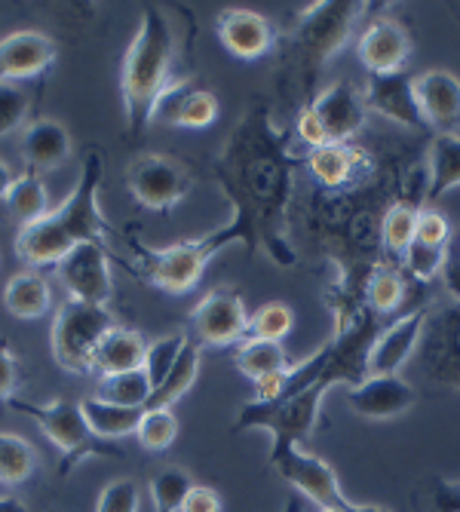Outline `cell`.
<instances>
[{
  "label": "cell",
  "mask_w": 460,
  "mask_h": 512,
  "mask_svg": "<svg viewBox=\"0 0 460 512\" xmlns=\"http://www.w3.org/2000/svg\"><path fill=\"white\" fill-rule=\"evenodd\" d=\"M301 160L292 154V132L276 129L264 102H255L212 163L221 194L234 206L230 227L249 255L264 252L273 264L295 267L298 252L289 243V209L295 197V172Z\"/></svg>",
  "instance_id": "1"
},
{
  "label": "cell",
  "mask_w": 460,
  "mask_h": 512,
  "mask_svg": "<svg viewBox=\"0 0 460 512\" xmlns=\"http://www.w3.org/2000/svg\"><path fill=\"white\" fill-rule=\"evenodd\" d=\"M102 178H105V160L99 151H89V157L80 166L74 191L65 197L62 206L50 209L40 221L19 227L16 234V255L34 270L56 267L68 252H74L83 243H102L108 246L111 227L102 215Z\"/></svg>",
  "instance_id": "2"
},
{
  "label": "cell",
  "mask_w": 460,
  "mask_h": 512,
  "mask_svg": "<svg viewBox=\"0 0 460 512\" xmlns=\"http://www.w3.org/2000/svg\"><path fill=\"white\" fill-rule=\"evenodd\" d=\"M175 34L169 19L157 7H145L126 56L120 65V99L129 135H142L160 108V102L181 83L172 74Z\"/></svg>",
  "instance_id": "3"
},
{
  "label": "cell",
  "mask_w": 460,
  "mask_h": 512,
  "mask_svg": "<svg viewBox=\"0 0 460 512\" xmlns=\"http://www.w3.org/2000/svg\"><path fill=\"white\" fill-rule=\"evenodd\" d=\"M362 7L365 4H353V0H326V4H310L298 16L295 31L280 46V83L286 96L298 102V111L316 99V80L332 62V56L347 43Z\"/></svg>",
  "instance_id": "4"
},
{
  "label": "cell",
  "mask_w": 460,
  "mask_h": 512,
  "mask_svg": "<svg viewBox=\"0 0 460 512\" xmlns=\"http://www.w3.org/2000/svg\"><path fill=\"white\" fill-rule=\"evenodd\" d=\"M234 243H240V237L230 224H221V227L209 230V234H203V237H194V240H178V243L163 246V249H148L135 237H129V246L138 258V270H142V276L151 286H157L169 295H188L191 289H197L209 261Z\"/></svg>",
  "instance_id": "5"
},
{
  "label": "cell",
  "mask_w": 460,
  "mask_h": 512,
  "mask_svg": "<svg viewBox=\"0 0 460 512\" xmlns=\"http://www.w3.org/2000/svg\"><path fill=\"white\" fill-rule=\"evenodd\" d=\"M13 411L25 414L34 421V427L53 442L59 451V476H71L83 460L89 457H123L111 442L99 439L89 430L86 417L80 411V402L71 399H53V402H25V399H10L7 402Z\"/></svg>",
  "instance_id": "6"
},
{
  "label": "cell",
  "mask_w": 460,
  "mask_h": 512,
  "mask_svg": "<svg viewBox=\"0 0 460 512\" xmlns=\"http://www.w3.org/2000/svg\"><path fill=\"white\" fill-rule=\"evenodd\" d=\"M332 387L316 378L310 387L283 396L276 402H249L240 408L234 433H246V430H267L273 436V448L270 451H283L289 445H304L319 421V408H322V396H326Z\"/></svg>",
  "instance_id": "7"
},
{
  "label": "cell",
  "mask_w": 460,
  "mask_h": 512,
  "mask_svg": "<svg viewBox=\"0 0 460 512\" xmlns=\"http://www.w3.org/2000/svg\"><path fill=\"white\" fill-rule=\"evenodd\" d=\"M114 313L99 304L62 301L53 316L50 347L53 359L62 371L77 378H89V365L96 356L102 338L114 329Z\"/></svg>",
  "instance_id": "8"
},
{
  "label": "cell",
  "mask_w": 460,
  "mask_h": 512,
  "mask_svg": "<svg viewBox=\"0 0 460 512\" xmlns=\"http://www.w3.org/2000/svg\"><path fill=\"white\" fill-rule=\"evenodd\" d=\"M129 197L151 212H172L194 191L191 169L166 154H138L126 166Z\"/></svg>",
  "instance_id": "9"
},
{
  "label": "cell",
  "mask_w": 460,
  "mask_h": 512,
  "mask_svg": "<svg viewBox=\"0 0 460 512\" xmlns=\"http://www.w3.org/2000/svg\"><path fill=\"white\" fill-rule=\"evenodd\" d=\"M270 467L283 476L301 497L313 500L319 509H344L350 500L338 485V473L332 463L304 451L301 445H289L283 451H270Z\"/></svg>",
  "instance_id": "10"
},
{
  "label": "cell",
  "mask_w": 460,
  "mask_h": 512,
  "mask_svg": "<svg viewBox=\"0 0 460 512\" xmlns=\"http://www.w3.org/2000/svg\"><path fill=\"white\" fill-rule=\"evenodd\" d=\"M56 276H59L68 301L108 307L114 298L111 255H108V246H102V243H83L74 252H68L56 264Z\"/></svg>",
  "instance_id": "11"
},
{
  "label": "cell",
  "mask_w": 460,
  "mask_h": 512,
  "mask_svg": "<svg viewBox=\"0 0 460 512\" xmlns=\"http://www.w3.org/2000/svg\"><path fill=\"white\" fill-rule=\"evenodd\" d=\"M191 329L200 347H234L249 338V310L240 292L215 289L191 310Z\"/></svg>",
  "instance_id": "12"
},
{
  "label": "cell",
  "mask_w": 460,
  "mask_h": 512,
  "mask_svg": "<svg viewBox=\"0 0 460 512\" xmlns=\"http://www.w3.org/2000/svg\"><path fill=\"white\" fill-rule=\"evenodd\" d=\"M307 108L319 120V126H322V132H326V142L329 145L353 142V135L368 120L365 92L356 83H350V80H338V83L326 86L322 92H316V99Z\"/></svg>",
  "instance_id": "13"
},
{
  "label": "cell",
  "mask_w": 460,
  "mask_h": 512,
  "mask_svg": "<svg viewBox=\"0 0 460 512\" xmlns=\"http://www.w3.org/2000/svg\"><path fill=\"white\" fill-rule=\"evenodd\" d=\"M421 365L430 381L460 390V304L445 307L424 325Z\"/></svg>",
  "instance_id": "14"
},
{
  "label": "cell",
  "mask_w": 460,
  "mask_h": 512,
  "mask_svg": "<svg viewBox=\"0 0 460 512\" xmlns=\"http://www.w3.org/2000/svg\"><path fill=\"white\" fill-rule=\"evenodd\" d=\"M215 31L224 50L240 62H258L280 43L276 28L267 16L255 10H240V7L221 10L215 19Z\"/></svg>",
  "instance_id": "15"
},
{
  "label": "cell",
  "mask_w": 460,
  "mask_h": 512,
  "mask_svg": "<svg viewBox=\"0 0 460 512\" xmlns=\"http://www.w3.org/2000/svg\"><path fill=\"white\" fill-rule=\"evenodd\" d=\"M59 59V43L43 31H13L0 37V80H37Z\"/></svg>",
  "instance_id": "16"
},
{
  "label": "cell",
  "mask_w": 460,
  "mask_h": 512,
  "mask_svg": "<svg viewBox=\"0 0 460 512\" xmlns=\"http://www.w3.org/2000/svg\"><path fill=\"white\" fill-rule=\"evenodd\" d=\"M304 163L310 169V178L319 184V191H347L353 184L365 181L368 175H375L372 157L356 142L313 148L304 157Z\"/></svg>",
  "instance_id": "17"
},
{
  "label": "cell",
  "mask_w": 460,
  "mask_h": 512,
  "mask_svg": "<svg viewBox=\"0 0 460 512\" xmlns=\"http://www.w3.org/2000/svg\"><path fill=\"white\" fill-rule=\"evenodd\" d=\"M362 92H365L368 114L375 111V114L399 123L402 129L427 132L418 99H414V77H408L405 71H399V74H368V83Z\"/></svg>",
  "instance_id": "18"
},
{
  "label": "cell",
  "mask_w": 460,
  "mask_h": 512,
  "mask_svg": "<svg viewBox=\"0 0 460 512\" xmlns=\"http://www.w3.org/2000/svg\"><path fill=\"white\" fill-rule=\"evenodd\" d=\"M356 56L368 74H399L411 56V37L399 22L378 16L362 28Z\"/></svg>",
  "instance_id": "19"
},
{
  "label": "cell",
  "mask_w": 460,
  "mask_h": 512,
  "mask_svg": "<svg viewBox=\"0 0 460 512\" xmlns=\"http://www.w3.org/2000/svg\"><path fill=\"white\" fill-rule=\"evenodd\" d=\"M414 99L433 135H457L460 129V80L451 71H424L414 77Z\"/></svg>",
  "instance_id": "20"
},
{
  "label": "cell",
  "mask_w": 460,
  "mask_h": 512,
  "mask_svg": "<svg viewBox=\"0 0 460 512\" xmlns=\"http://www.w3.org/2000/svg\"><path fill=\"white\" fill-rule=\"evenodd\" d=\"M427 307H414L396 322L384 325L381 335L372 344L368 353V378L372 375H396V371L411 359L414 347H418L424 325H427Z\"/></svg>",
  "instance_id": "21"
},
{
  "label": "cell",
  "mask_w": 460,
  "mask_h": 512,
  "mask_svg": "<svg viewBox=\"0 0 460 512\" xmlns=\"http://www.w3.org/2000/svg\"><path fill=\"white\" fill-rule=\"evenodd\" d=\"M347 399H350V408L368 417V421H390V417H399L408 408L418 405L421 396L399 375H372L362 384L350 387Z\"/></svg>",
  "instance_id": "22"
},
{
  "label": "cell",
  "mask_w": 460,
  "mask_h": 512,
  "mask_svg": "<svg viewBox=\"0 0 460 512\" xmlns=\"http://www.w3.org/2000/svg\"><path fill=\"white\" fill-rule=\"evenodd\" d=\"M19 151H22L28 172L40 175V172H53L62 163H68L74 142H71V132L65 129V123H59L53 117H40L25 126Z\"/></svg>",
  "instance_id": "23"
},
{
  "label": "cell",
  "mask_w": 460,
  "mask_h": 512,
  "mask_svg": "<svg viewBox=\"0 0 460 512\" xmlns=\"http://www.w3.org/2000/svg\"><path fill=\"white\" fill-rule=\"evenodd\" d=\"M154 120L175 129H209L218 120V96L212 89L191 86L188 80H181L160 102Z\"/></svg>",
  "instance_id": "24"
},
{
  "label": "cell",
  "mask_w": 460,
  "mask_h": 512,
  "mask_svg": "<svg viewBox=\"0 0 460 512\" xmlns=\"http://www.w3.org/2000/svg\"><path fill=\"white\" fill-rule=\"evenodd\" d=\"M145 353H148V341L142 332L114 325V329L102 338L96 356H92L89 375L111 378V375H123V371H135L145 365Z\"/></svg>",
  "instance_id": "25"
},
{
  "label": "cell",
  "mask_w": 460,
  "mask_h": 512,
  "mask_svg": "<svg viewBox=\"0 0 460 512\" xmlns=\"http://www.w3.org/2000/svg\"><path fill=\"white\" fill-rule=\"evenodd\" d=\"M4 307L10 310V316L16 319H40L50 313L53 307V289L50 279H46L40 270H22L13 273L4 286Z\"/></svg>",
  "instance_id": "26"
},
{
  "label": "cell",
  "mask_w": 460,
  "mask_h": 512,
  "mask_svg": "<svg viewBox=\"0 0 460 512\" xmlns=\"http://www.w3.org/2000/svg\"><path fill=\"white\" fill-rule=\"evenodd\" d=\"M80 411L86 417L89 430L96 433L105 442L123 439V436H135L138 424H142L145 408H126V405H114L105 402L99 396H86L80 399Z\"/></svg>",
  "instance_id": "27"
},
{
  "label": "cell",
  "mask_w": 460,
  "mask_h": 512,
  "mask_svg": "<svg viewBox=\"0 0 460 512\" xmlns=\"http://www.w3.org/2000/svg\"><path fill=\"white\" fill-rule=\"evenodd\" d=\"M460 188V135H433L427 160V203Z\"/></svg>",
  "instance_id": "28"
},
{
  "label": "cell",
  "mask_w": 460,
  "mask_h": 512,
  "mask_svg": "<svg viewBox=\"0 0 460 512\" xmlns=\"http://www.w3.org/2000/svg\"><path fill=\"white\" fill-rule=\"evenodd\" d=\"M234 365L249 381H258V378L276 375V371L292 368L289 353L280 341H261V338H246L243 344H237Z\"/></svg>",
  "instance_id": "29"
},
{
  "label": "cell",
  "mask_w": 460,
  "mask_h": 512,
  "mask_svg": "<svg viewBox=\"0 0 460 512\" xmlns=\"http://www.w3.org/2000/svg\"><path fill=\"white\" fill-rule=\"evenodd\" d=\"M200 344L188 341L178 356V362L172 365V371L166 375V381L151 393L145 411H154V408H172L184 393H188L194 384H197V375H200Z\"/></svg>",
  "instance_id": "30"
},
{
  "label": "cell",
  "mask_w": 460,
  "mask_h": 512,
  "mask_svg": "<svg viewBox=\"0 0 460 512\" xmlns=\"http://www.w3.org/2000/svg\"><path fill=\"white\" fill-rule=\"evenodd\" d=\"M418 212L421 206L411 203V200H393L381 218V249L402 261L405 252L411 249L414 243V227H418Z\"/></svg>",
  "instance_id": "31"
},
{
  "label": "cell",
  "mask_w": 460,
  "mask_h": 512,
  "mask_svg": "<svg viewBox=\"0 0 460 512\" xmlns=\"http://www.w3.org/2000/svg\"><path fill=\"white\" fill-rule=\"evenodd\" d=\"M34 470H37V448L19 433L0 430V485L19 488L34 476Z\"/></svg>",
  "instance_id": "32"
},
{
  "label": "cell",
  "mask_w": 460,
  "mask_h": 512,
  "mask_svg": "<svg viewBox=\"0 0 460 512\" xmlns=\"http://www.w3.org/2000/svg\"><path fill=\"white\" fill-rule=\"evenodd\" d=\"M4 203H7V212L22 227L40 221L46 212H50V194H46L43 181L34 172H28V169L22 175H16V181H13V188H10V194H7Z\"/></svg>",
  "instance_id": "33"
},
{
  "label": "cell",
  "mask_w": 460,
  "mask_h": 512,
  "mask_svg": "<svg viewBox=\"0 0 460 512\" xmlns=\"http://www.w3.org/2000/svg\"><path fill=\"white\" fill-rule=\"evenodd\" d=\"M405 295H408V286H405L402 270H399L396 264H393V267H378V270L372 273V279H368L365 307L384 319V316L402 310Z\"/></svg>",
  "instance_id": "34"
},
{
  "label": "cell",
  "mask_w": 460,
  "mask_h": 512,
  "mask_svg": "<svg viewBox=\"0 0 460 512\" xmlns=\"http://www.w3.org/2000/svg\"><path fill=\"white\" fill-rule=\"evenodd\" d=\"M154 387L145 375V368L135 371H123V375H111V378H99V399L114 402V405H126V408H145L151 399Z\"/></svg>",
  "instance_id": "35"
},
{
  "label": "cell",
  "mask_w": 460,
  "mask_h": 512,
  "mask_svg": "<svg viewBox=\"0 0 460 512\" xmlns=\"http://www.w3.org/2000/svg\"><path fill=\"white\" fill-rule=\"evenodd\" d=\"M194 476L181 467H163L154 479H151V503L154 512H181L184 497L194 488Z\"/></svg>",
  "instance_id": "36"
},
{
  "label": "cell",
  "mask_w": 460,
  "mask_h": 512,
  "mask_svg": "<svg viewBox=\"0 0 460 512\" xmlns=\"http://www.w3.org/2000/svg\"><path fill=\"white\" fill-rule=\"evenodd\" d=\"M135 439L145 451H166L172 448V442L178 439V417L172 414V408H154V411H145L142 424L135 430Z\"/></svg>",
  "instance_id": "37"
},
{
  "label": "cell",
  "mask_w": 460,
  "mask_h": 512,
  "mask_svg": "<svg viewBox=\"0 0 460 512\" xmlns=\"http://www.w3.org/2000/svg\"><path fill=\"white\" fill-rule=\"evenodd\" d=\"M292 325H295V313L280 301H270L249 316V338L283 344V338L292 332Z\"/></svg>",
  "instance_id": "38"
},
{
  "label": "cell",
  "mask_w": 460,
  "mask_h": 512,
  "mask_svg": "<svg viewBox=\"0 0 460 512\" xmlns=\"http://www.w3.org/2000/svg\"><path fill=\"white\" fill-rule=\"evenodd\" d=\"M184 344H188V335H181V332L166 335V338H157V341L148 344V353H145V365L142 368H145V375H148V381H151L154 390L166 381V375L172 371V365L178 362Z\"/></svg>",
  "instance_id": "39"
},
{
  "label": "cell",
  "mask_w": 460,
  "mask_h": 512,
  "mask_svg": "<svg viewBox=\"0 0 460 512\" xmlns=\"http://www.w3.org/2000/svg\"><path fill=\"white\" fill-rule=\"evenodd\" d=\"M28 114H31V102L25 96V89L0 80V138H7L16 129H25Z\"/></svg>",
  "instance_id": "40"
},
{
  "label": "cell",
  "mask_w": 460,
  "mask_h": 512,
  "mask_svg": "<svg viewBox=\"0 0 460 512\" xmlns=\"http://www.w3.org/2000/svg\"><path fill=\"white\" fill-rule=\"evenodd\" d=\"M142 509V491L132 479H114L102 488L96 500V512H138Z\"/></svg>",
  "instance_id": "41"
},
{
  "label": "cell",
  "mask_w": 460,
  "mask_h": 512,
  "mask_svg": "<svg viewBox=\"0 0 460 512\" xmlns=\"http://www.w3.org/2000/svg\"><path fill=\"white\" fill-rule=\"evenodd\" d=\"M405 270L418 279V283H430V279H436L442 273V264H445V249H433V246H424L414 240L411 249L405 252L402 258Z\"/></svg>",
  "instance_id": "42"
},
{
  "label": "cell",
  "mask_w": 460,
  "mask_h": 512,
  "mask_svg": "<svg viewBox=\"0 0 460 512\" xmlns=\"http://www.w3.org/2000/svg\"><path fill=\"white\" fill-rule=\"evenodd\" d=\"M414 240L433 246V249H448L451 243V224L442 212L436 209H421L418 212V227H414Z\"/></svg>",
  "instance_id": "43"
},
{
  "label": "cell",
  "mask_w": 460,
  "mask_h": 512,
  "mask_svg": "<svg viewBox=\"0 0 460 512\" xmlns=\"http://www.w3.org/2000/svg\"><path fill=\"white\" fill-rule=\"evenodd\" d=\"M22 384V368L13 356V347L7 338H0V402L16 399V390Z\"/></svg>",
  "instance_id": "44"
},
{
  "label": "cell",
  "mask_w": 460,
  "mask_h": 512,
  "mask_svg": "<svg viewBox=\"0 0 460 512\" xmlns=\"http://www.w3.org/2000/svg\"><path fill=\"white\" fill-rule=\"evenodd\" d=\"M181 512H221V497L206 485H194L181 503Z\"/></svg>",
  "instance_id": "45"
},
{
  "label": "cell",
  "mask_w": 460,
  "mask_h": 512,
  "mask_svg": "<svg viewBox=\"0 0 460 512\" xmlns=\"http://www.w3.org/2000/svg\"><path fill=\"white\" fill-rule=\"evenodd\" d=\"M13 181H16V175H13V169L0 160V200H7V194H10V188H13Z\"/></svg>",
  "instance_id": "46"
},
{
  "label": "cell",
  "mask_w": 460,
  "mask_h": 512,
  "mask_svg": "<svg viewBox=\"0 0 460 512\" xmlns=\"http://www.w3.org/2000/svg\"><path fill=\"white\" fill-rule=\"evenodd\" d=\"M0 512H31V509L16 497H0Z\"/></svg>",
  "instance_id": "47"
},
{
  "label": "cell",
  "mask_w": 460,
  "mask_h": 512,
  "mask_svg": "<svg viewBox=\"0 0 460 512\" xmlns=\"http://www.w3.org/2000/svg\"><path fill=\"white\" fill-rule=\"evenodd\" d=\"M347 512H390V509H384V506H365V503H353L350 500Z\"/></svg>",
  "instance_id": "48"
},
{
  "label": "cell",
  "mask_w": 460,
  "mask_h": 512,
  "mask_svg": "<svg viewBox=\"0 0 460 512\" xmlns=\"http://www.w3.org/2000/svg\"><path fill=\"white\" fill-rule=\"evenodd\" d=\"M286 512H304V503H301V497H292V500L286 503Z\"/></svg>",
  "instance_id": "49"
},
{
  "label": "cell",
  "mask_w": 460,
  "mask_h": 512,
  "mask_svg": "<svg viewBox=\"0 0 460 512\" xmlns=\"http://www.w3.org/2000/svg\"><path fill=\"white\" fill-rule=\"evenodd\" d=\"M347 506H350V503H347ZM347 506H344V509H319V512H347Z\"/></svg>",
  "instance_id": "50"
},
{
  "label": "cell",
  "mask_w": 460,
  "mask_h": 512,
  "mask_svg": "<svg viewBox=\"0 0 460 512\" xmlns=\"http://www.w3.org/2000/svg\"><path fill=\"white\" fill-rule=\"evenodd\" d=\"M457 512H460V509H457Z\"/></svg>",
  "instance_id": "51"
}]
</instances>
